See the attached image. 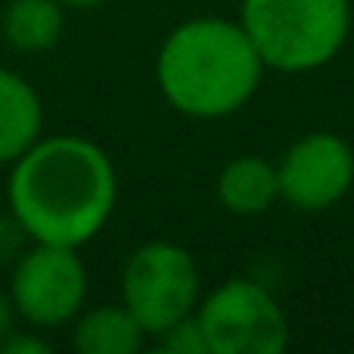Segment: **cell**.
<instances>
[{
	"label": "cell",
	"mask_w": 354,
	"mask_h": 354,
	"mask_svg": "<svg viewBox=\"0 0 354 354\" xmlns=\"http://www.w3.org/2000/svg\"><path fill=\"white\" fill-rule=\"evenodd\" d=\"M118 196L112 159L87 137L35 140L12 162L6 202L31 243L81 249L106 227Z\"/></svg>",
	"instance_id": "obj_1"
},
{
	"label": "cell",
	"mask_w": 354,
	"mask_h": 354,
	"mask_svg": "<svg viewBox=\"0 0 354 354\" xmlns=\"http://www.w3.org/2000/svg\"><path fill=\"white\" fill-rule=\"evenodd\" d=\"M264 62L245 28L205 16L177 25L156 59L162 97L189 118H224L258 91Z\"/></svg>",
	"instance_id": "obj_2"
},
{
	"label": "cell",
	"mask_w": 354,
	"mask_h": 354,
	"mask_svg": "<svg viewBox=\"0 0 354 354\" xmlns=\"http://www.w3.org/2000/svg\"><path fill=\"white\" fill-rule=\"evenodd\" d=\"M239 25L264 66L311 72L342 50L351 6L348 0H243Z\"/></svg>",
	"instance_id": "obj_3"
},
{
	"label": "cell",
	"mask_w": 354,
	"mask_h": 354,
	"mask_svg": "<svg viewBox=\"0 0 354 354\" xmlns=\"http://www.w3.org/2000/svg\"><path fill=\"white\" fill-rule=\"evenodd\" d=\"M122 305L159 336L199 305V268L183 245L147 243L131 252L122 270Z\"/></svg>",
	"instance_id": "obj_4"
},
{
	"label": "cell",
	"mask_w": 354,
	"mask_h": 354,
	"mask_svg": "<svg viewBox=\"0 0 354 354\" xmlns=\"http://www.w3.org/2000/svg\"><path fill=\"white\" fill-rule=\"evenodd\" d=\"M208 354H280L289 320L277 299L252 280H227L196 311Z\"/></svg>",
	"instance_id": "obj_5"
},
{
	"label": "cell",
	"mask_w": 354,
	"mask_h": 354,
	"mask_svg": "<svg viewBox=\"0 0 354 354\" xmlns=\"http://www.w3.org/2000/svg\"><path fill=\"white\" fill-rule=\"evenodd\" d=\"M87 295V270L78 249L31 243L12 261L10 299L19 320L31 326H62L81 314Z\"/></svg>",
	"instance_id": "obj_6"
},
{
	"label": "cell",
	"mask_w": 354,
	"mask_h": 354,
	"mask_svg": "<svg viewBox=\"0 0 354 354\" xmlns=\"http://www.w3.org/2000/svg\"><path fill=\"white\" fill-rule=\"evenodd\" d=\"M280 196L299 212L333 208L354 183V149L342 137L317 131L286 149L277 165Z\"/></svg>",
	"instance_id": "obj_7"
},
{
	"label": "cell",
	"mask_w": 354,
	"mask_h": 354,
	"mask_svg": "<svg viewBox=\"0 0 354 354\" xmlns=\"http://www.w3.org/2000/svg\"><path fill=\"white\" fill-rule=\"evenodd\" d=\"M44 131L41 93L19 72L0 66V165H12Z\"/></svg>",
	"instance_id": "obj_8"
},
{
	"label": "cell",
	"mask_w": 354,
	"mask_h": 354,
	"mask_svg": "<svg viewBox=\"0 0 354 354\" xmlns=\"http://www.w3.org/2000/svg\"><path fill=\"white\" fill-rule=\"evenodd\" d=\"M218 199L230 214H261L280 199V174L277 165L258 156H239L227 162L218 177Z\"/></svg>",
	"instance_id": "obj_9"
},
{
	"label": "cell",
	"mask_w": 354,
	"mask_h": 354,
	"mask_svg": "<svg viewBox=\"0 0 354 354\" xmlns=\"http://www.w3.org/2000/svg\"><path fill=\"white\" fill-rule=\"evenodd\" d=\"M143 339L147 330L124 305H100L78 317L72 342L81 354H134Z\"/></svg>",
	"instance_id": "obj_10"
},
{
	"label": "cell",
	"mask_w": 354,
	"mask_h": 354,
	"mask_svg": "<svg viewBox=\"0 0 354 354\" xmlns=\"http://www.w3.org/2000/svg\"><path fill=\"white\" fill-rule=\"evenodd\" d=\"M3 37L19 53L50 50L62 35V3L59 0H10L3 10Z\"/></svg>",
	"instance_id": "obj_11"
},
{
	"label": "cell",
	"mask_w": 354,
	"mask_h": 354,
	"mask_svg": "<svg viewBox=\"0 0 354 354\" xmlns=\"http://www.w3.org/2000/svg\"><path fill=\"white\" fill-rule=\"evenodd\" d=\"M159 339H162V348L171 351V354H208L205 333H202L196 314L177 320L174 326H168L165 333H159Z\"/></svg>",
	"instance_id": "obj_12"
},
{
	"label": "cell",
	"mask_w": 354,
	"mask_h": 354,
	"mask_svg": "<svg viewBox=\"0 0 354 354\" xmlns=\"http://www.w3.org/2000/svg\"><path fill=\"white\" fill-rule=\"evenodd\" d=\"M31 245V236L25 227L10 214H0V264H12Z\"/></svg>",
	"instance_id": "obj_13"
},
{
	"label": "cell",
	"mask_w": 354,
	"mask_h": 354,
	"mask_svg": "<svg viewBox=\"0 0 354 354\" xmlns=\"http://www.w3.org/2000/svg\"><path fill=\"white\" fill-rule=\"evenodd\" d=\"M0 351L3 354H50V345L37 336H28V333H22L16 326V330L0 342Z\"/></svg>",
	"instance_id": "obj_14"
},
{
	"label": "cell",
	"mask_w": 354,
	"mask_h": 354,
	"mask_svg": "<svg viewBox=\"0 0 354 354\" xmlns=\"http://www.w3.org/2000/svg\"><path fill=\"white\" fill-rule=\"evenodd\" d=\"M16 324H19V311H16V305H12L10 292H0V342L16 330Z\"/></svg>",
	"instance_id": "obj_15"
},
{
	"label": "cell",
	"mask_w": 354,
	"mask_h": 354,
	"mask_svg": "<svg viewBox=\"0 0 354 354\" xmlns=\"http://www.w3.org/2000/svg\"><path fill=\"white\" fill-rule=\"evenodd\" d=\"M62 6H72V10H93V6L106 3V0H59Z\"/></svg>",
	"instance_id": "obj_16"
}]
</instances>
